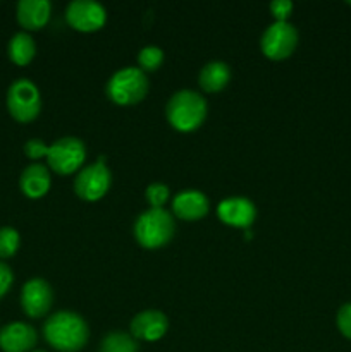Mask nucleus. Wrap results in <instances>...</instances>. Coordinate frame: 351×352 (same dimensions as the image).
Returning a JSON list of instances; mask_svg holds the SVG:
<instances>
[{"label": "nucleus", "mask_w": 351, "mask_h": 352, "mask_svg": "<svg viewBox=\"0 0 351 352\" xmlns=\"http://www.w3.org/2000/svg\"><path fill=\"white\" fill-rule=\"evenodd\" d=\"M231 81V67L226 62L213 60L209 62L206 65H203L202 71H200L198 82L203 88V91L206 93H217L222 91Z\"/></svg>", "instance_id": "f3484780"}, {"label": "nucleus", "mask_w": 351, "mask_h": 352, "mask_svg": "<svg viewBox=\"0 0 351 352\" xmlns=\"http://www.w3.org/2000/svg\"><path fill=\"white\" fill-rule=\"evenodd\" d=\"M86 158V148L79 138L64 136L48 146L47 164L54 172L61 175L74 174L79 170Z\"/></svg>", "instance_id": "423d86ee"}, {"label": "nucleus", "mask_w": 351, "mask_h": 352, "mask_svg": "<svg viewBox=\"0 0 351 352\" xmlns=\"http://www.w3.org/2000/svg\"><path fill=\"white\" fill-rule=\"evenodd\" d=\"M169 195V188L165 184H160V182H155V184H150L145 191V196H147V201L150 203L151 208H162V206L167 203Z\"/></svg>", "instance_id": "4be33fe9"}, {"label": "nucleus", "mask_w": 351, "mask_h": 352, "mask_svg": "<svg viewBox=\"0 0 351 352\" xmlns=\"http://www.w3.org/2000/svg\"><path fill=\"white\" fill-rule=\"evenodd\" d=\"M298 30L291 23H277L267 28L262 34L260 48L264 55L270 60H284L291 57L292 52L298 47Z\"/></svg>", "instance_id": "0eeeda50"}, {"label": "nucleus", "mask_w": 351, "mask_h": 352, "mask_svg": "<svg viewBox=\"0 0 351 352\" xmlns=\"http://www.w3.org/2000/svg\"><path fill=\"white\" fill-rule=\"evenodd\" d=\"M112 184V174L105 164L88 165L81 168L74 179V192L85 201H96L103 198Z\"/></svg>", "instance_id": "6e6552de"}, {"label": "nucleus", "mask_w": 351, "mask_h": 352, "mask_svg": "<svg viewBox=\"0 0 351 352\" xmlns=\"http://www.w3.org/2000/svg\"><path fill=\"white\" fill-rule=\"evenodd\" d=\"M167 120L179 133H191L198 129L206 117V100L193 89L174 93L165 107Z\"/></svg>", "instance_id": "f03ea898"}, {"label": "nucleus", "mask_w": 351, "mask_h": 352, "mask_svg": "<svg viewBox=\"0 0 351 352\" xmlns=\"http://www.w3.org/2000/svg\"><path fill=\"white\" fill-rule=\"evenodd\" d=\"M50 172L41 164H33L24 168L19 179L21 191L31 199L43 198L48 192V189H50Z\"/></svg>", "instance_id": "dca6fc26"}, {"label": "nucleus", "mask_w": 351, "mask_h": 352, "mask_svg": "<svg viewBox=\"0 0 351 352\" xmlns=\"http://www.w3.org/2000/svg\"><path fill=\"white\" fill-rule=\"evenodd\" d=\"M33 352H45V351H33Z\"/></svg>", "instance_id": "bb28decb"}, {"label": "nucleus", "mask_w": 351, "mask_h": 352, "mask_svg": "<svg viewBox=\"0 0 351 352\" xmlns=\"http://www.w3.org/2000/svg\"><path fill=\"white\" fill-rule=\"evenodd\" d=\"M43 337L55 351L78 352L88 342L89 330L81 315L74 311H58L48 316L45 322Z\"/></svg>", "instance_id": "f257e3e1"}, {"label": "nucleus", "mask_w": 351, "mask_h": 352, "mask_svg": "<svg viewBox=\"0 0 351 352\" xmlns=\"http://www.w3.org/2000/svg\"><path fill=\"white\" fill-rule=\"evenodd\" d=\"M67 24L81 33H92L103 28L107 21V10L102 3L93 0H74L65 9Z\"/></svg>", "instance_id": "1a4fd4ad"}, {"label": "nucleus", "mask_w": 351, "mask_h": 352, "mask_svg": "<svg viewBox=\"0 0 351 352\" xmlns=\"http://www.w3.org/2000/svg\"><path fill=\"white\" fill-rule=\"evenodd\" d=\"M131 336L138 340L155 342L167 333L169 320L167 316L157 309H147L141 311L131 320Z\"/></svg>", "instance_id": "f8f14e48"}, {"label": "nucleus", "mask_w": 351, "mask_h": 352, "mask_svg": "<svg viewBox=\"0 0 351 352\" xmlns=\"http://www.w3.org/2000/svg\"><path fill=\"white\" fill-rule=\"evenodd\" d=\"M150 82L141 69L124 67L112 74L107 82V96L117 105H136L147 96Z\"/></svg>", "instance_id": "20e7f679"}, {"label": "nucleus", "mask_w": 351, "mask_h": 352, "mask_svg": "<svg viewBox=\"0 0 351 352\" xmlns=\"http://www.w3.org/2000/svg\"><path fill=\"white\" fill-rule=\"evenodd\" d=\"M50 12L48 0H21L17 3V21L24 30H41L50 19Z\"/></svg>", "instance_id": "2eb2a0df"}, {"label": "nucleus", "mask_w": 351, "mask_h": 352, "mask_svg": "<svg viewBox=\"0 0 351 352\" xmlns=\"http://www.w3.org/2000/svg\"><path fill=\"white\" fill-rule=\"evenodd\" d=\"M176 234V222L172 213L164 208H150L138 217L134 223V236L140 246L147 250H158L167 246Z\"/></svg>", "instance_id": "7ed1b4c3"}, {"label": "nucleus", "mask_w": 351, "mask_h": 352, "mask_svg": "<svg viewBox=\"0 0 351 352\" xmlns=\"http://www.w3.org/2000/svg\"><path fill=\"white\" fill-rule=\"evenodd\" d=\"M217 215L226 226L248 229L257 219V208L248 198H227L217 206Z\"/></svg>", "instance_id": "9b49d317"}, {"label": "nucleus", "mask_w": 351, "mask_h": 352, "mask_svg": "<svg viewBox=\"0 0 351 352\" xmlns=\"http://www.w3.org/2000/svg\"><path fill=\"white\" fill-rule=\"evenodd\" d=\"M36 330L23 322H14L0 330V349L3 352H28L36 346Z\"/></svg>", "instance_id": "ddd939ff"}, {"label": "nucleus", "mask_w": 351, "mask_h": 352, "mask_svg": "<svg viewBox=\"0 0 351 352\" xmlns=\"http://www.w3.org/2000/svg\"><path fill=\"white\" fill-rule=\"evenodd\" d=\"M100 352H138V342L133 336L123 332H112L103 337Z\"/></svg>", "instance_id": "6ab92c4d"}, {"label": "nucleus", "mask_w": 351, "mask_h": 352, "mask_svg": "<svg viewBox=\"0 0 351 352\" xmlns=\"http://www.w3.org/2000/svg\"><path fill=\"white\" fill-rule=\"evenodd\" d=\"M24 153H26V157L38 160L41 157H47L48 146L41 140H30L24 144Z\"/></svg>", "instance_id": "393cba45"}, {"label": "nucleus", "mask_w": 351, "mask_h": 352, "mask_svg": "<svg viewBox=\"0 0 351 352\" xmlns=\"http://www.w3.org/2000/svg\"><path fill=\"white\" fill-rule=\"evenodd\" d=\"M336 325L339 332L351 340V302L341 306L336 316Z\"/></svg>", "instance_id": "5701e85b"}, {"label": "nucleus", "mask_w": 351, "mask_h": 352, "mask_svg": "<svg viewBox=\"0 0 351 352\" xmlns=\"http://www.w3.org/2000/svg\"><path fill=\"white\" fill-rule=\"evenodd\" d=\"M54 305L52 285L43 278H31L21 291V306L30 318H41L50 311Z\"/></svg>", "instance_id": "9d476101"}, {"label": "nucleus", "mask_w": 351, "mask_h": 352, "mask_svg": "<svg viewBox=\"0 0 351 352\" xmlns=\"http://www.w3.org/2000/svg\"><path fill=\"white\" fill-rule=\"evenodd\" d=\"M34 54H36V45H34L31 34L21 31V33H16L10 38L9 57L14 64L28 65L34 58Z\"/></svg>", "instance_id": "a211bd4d"}, {"label": "nucleus", "mask_w": 351, "mask_h": 352, "mask_svg": "<svg viewBox=\"0 0 351 352\" xmlns=\"http://www.w3.org/2000/svg\"><path fill=\"white\" fill-rule=\"evenodd\" d=\"M270 12L277 23H284V21H288V17L291 16L292 2H289V0H274V2L270 3Z\"/></svg>", "instance_id": "b1692460"}, {"label": "nucleus", "mask_w": 351, "mask_h": 352, "mask_svg": "<svg viewBox=\"0 0 351 352\" xmlns=\"http://www.w3.org/2000/svg\"><path fill=\"white\" fill-rule=\"evenodd\" d=\"M19 248V234L12 227L0 229V258H10Z\"/></svg>", "instance_id": "412c9836"}, {"label": "nucleus", "mask_w": 351, "mask_h": 352, "mask_svg": "<svg viewBox=\"0 0 351 352\" xmlns=\"http://www.w3.org/2000/svg\"><path fill=\"white\" fill-rule=\"evenodd\" d=\"M210 203L209 198L202 191L196 189H186L181 191L172 201V212L176 217L186 222H196L209 213Z\"/></svg>", "instance_id": "4468645a"}, {"label": "nucleus", "mask_w": 351, "mask_h": 352, "mask_svg": "<svg viewBox=\"0 0 351 352\" xmlns=\"http://www.w3.org/2000/svg\"><path fill=\"white\" fill-rule=\"evenodd\" d=\"M14 282V274L10 270V267L3 261H0V299L9 292L10 285Z\"/></svg>", "instance_id": "a878e982"}, {"label": "nucleus", "mask_w": 351, "mask_h": 352, "mask_svg": "<svg viewBox=\"0 0 351 352\" xmlns=\"http://www.w3.org/2000/svg\"><path fill=\"white\" fill-rule=\"evenodd\" d=\"M7 109L21 124L36 119L41 110V96L36 85L26 78L16 79L7 91Z\"/></svg>", "instance_id": "39448f33"}, {"label": "nucleus", "mask_w": 351, "mask_h": 352, "mask_svg": "<svg viewBox=\"0 0 351 352\" xmlns=\"http://www.w3.org/2000/svg\"><path fill=\"white\" fill-rule=\"evenodd\" d=\"M162 62H164V50L158 47H145L138 54V64L143 72L157 71Z\"/></svg>", "instance_id": "aec40b11"}]
</instances>
